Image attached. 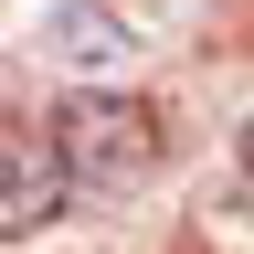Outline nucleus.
Returning <instances> with one entry per match:
<instances>
[{"label": "nucleus", "mask_w": 254, "mask_h": 254, "mask_svg": "<svg viewBox=\"0 0 254 254\" xmlns=\"http://www.w3.org/2000/svg\"><path fill=\"white\" fill-rule=\"evenodd\" d=\"M53 148L64 170H74V201H127V190H148L159 170V117L138 106V95H64L53 106Z\"/></svg>", "instance_id": "f257e3e1"}, {"label": "nucleus", "mask_w": 254, "mask_h": 254, "mask_svg": "<svg viewBox=\"0 0 254 254\" xmlns=\"http://www.w3.org/2000/svg\"><path fill=\"white\" fill-rule=\"evenodd\" d=\"M74 201V170H64L53 127H0V233H43Z\"/></svg>", "instance_id": "f03ea898"}, {"label": "nucleus", "mask_w": 254, "mask_h": 254, "mask_svg": "<svg viewBox=\"0 0 254 254\" xmlns=\"http://www.w3.org/2000/svg\"><path fill=\"white\" fill-rule=\"evenodd\" d=\"M53 32H64L53 53H74V64H106V53H127V21H106L95 0H53Z\"/></svg>", "instance_id": "7ed1b4c3"}]
</instances>
